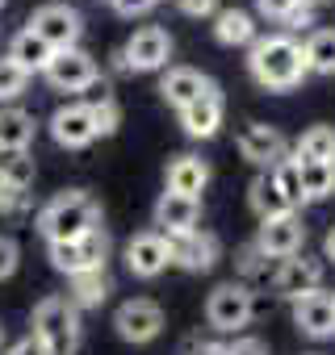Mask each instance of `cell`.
<instances>
[{
  "label": "cell",
  "mask_w": 335,
  "mask_h": 355,
  "mask_svg": "<svg viewBox=\"0 0 335 355\" xmlns=\"http://www.w3.org/2000/svg\"><path fill=\"white\" fill-rule=\"evenodd\" d=\"M0 343H5V326H0Z\"/></svg>",
  "instance_id": "44"
},
{
  "label": "cell",
  "mask_w": 335,
  "mask_h": 355,
  "mask_svg": "<svg viewBox=\"0 0 335 355\" xmlns=\"http://www.w3.org/2000/svg\"><path fill=\"white\" fill-rule=\"evenodd\" d=\"M302 243H306V222L293 214H281L272 222H260V234H256V247L268 255V259H293L302 255Z\"/></svg>",
  "instance_id": "7"
},
{
  "label": "cell",
  "mask_w": 335,
  "mask_h": 355,
  "mask_svg": "<svg viewBox=\"0 0 335 355\" xmlns=\"http://www.w3.org/2000/svg\"><path fill=\"white\" fill-rule=\"evenodd\" d=\"M297 5H306V9H314V5H322V0H297Z\"/></svg>",
  "instance_id": "43"
},
{
  "label": "cell",
  "mask_w": 335,
  "mask_h": 355,
  "mask_svg": "<svg viewBox=\"0 0 335 355\" xmlns=\"http://www.w3.org/2000/svg\"><path fill=\"white\" fill-rule=\"evenodd\" d=\"M168 243H172V263L193 272V276H202L218 263V239L210 230H193L185 239H168Z\"/></svg>",
  "instance_id": "15"
},
{
  "label": "cell",
  "mask_w": 335,
  "mask_h": 355,
  "mask_svg": "<svg viewBox=\"0 0 335 355\" xmlns=\"http://www.w3.org/2000/svg\"><path fill=\"white\" fill-rule=\"evenodd\" d=\"M297 163H335V125H310L293 150Z\"/></svg>",
  "instance_id": "24"
},
{
  "label": "cell",
  "mask_w": 335,
  "mask_h": 355,
  "mask_svg": "<svg viewBox=\"0 0 335 355\" xmlns=\"http://www.w3.org/2000/svg\"><path fill=\"white\" fill-rule=\"evenodd\" d=\"M26 209V193H17L13 184L0 180V214H22Z\"/></svg>",
  "instance_id": "36"
},
{
  "label": "cell",
  "mask_w": 335,
  "mask_h": 355,
  "mask_svg": "<svg viewBox=\"0 0 335 355\" xmlns=\"http://www.w3.org/2000/svg\"><path fill=\"white\" fill-rule=\"evenodd\" d=\"M256 9L268 21H289V13H297L302 5H297V0H256Z\"/></svg>",
  "instance_id": "33"
},
{
  "label": "cell",
  "mask_w": 335,
  "mask_h": 355,
  "mask_svg": "<svg viewBox=\"0 0 335 355\" xmlns=\"http://www.w3.org/2000/svg\"><path fill=\"white\" fill-rule=\"evenodd\" d=\"M235 142H239V155H243L247 163H268V167H272V163L285 155L281 130H272V125H264V121H247Z\"/></svg>",
  "instance_id": "16"
},
{
  "label": "cell",
  "mask_w": 335,
  "mask_h": 355,
  "mask_svg": "<svg viewBox=\"0 0 335 355\" xmlns=\"http://www.w3.org/2000/svg\"><path fill=\"white\" fill-rule=\"evenodd\" d=\"M34 338L47 347V355H76L80 347V313L67 297H42L34 309Z\"/></svg>",
  "instance_id": "3"
},
{
  "label": "cell",
  "mask_w": 335,
  "mask_h": 355,
  "mask_svg": "<svg viewBox=\"0 0 335 355\" xmlns=\"http://www.w3.org/2000/svg\"><path fill=\"white\" fill-rule=\"evenodd\" d=\"M34 134H38L34 113H26V109H17V105H5V109H0V155H5V150H30Z\"/></svg>",
  "instance_id": "21"
},
{
  "label": "cell",
  "mask_w": 335,
  "mask_h": 355,
  "mask_svg": "<svg viewBox=\"0 0 335 355\" xmlns=\"http://www.w3.org/2000/svg\"><path fill=\"white\" fill-rule=\"evenodd\" d=\"M227 355H268V347H264L260 338H252V334H243V338H235V343L227 347Z\"/></svg>",
  "instance_id": "38"
},
{
  "label": "cell",
  "mask_w": 335,
  "mask_h": 355,
  "mask_svg": "<svg viewBox=\"0 0 335 355\" xmlns=\"http://www.w3.org/2000/svg\"><path fill=\"white\" fill-rule=\"evenodd\" d=\"M113 326H117V334H122L126 343H151V338H159V330H163V309H159L155 301H147V297H134V301L117 305Z\"/></svg>",
  "instance_id": "9"
},
{
  "label": "cell",
  "mask_w": 335,
  "mask_h": 355,
  "mask_svg": "<svg viewBox=\"0 0 335 355\" xmlns=\"http://www.w3.org/2000/svg\"><path fill=\"white\" fill-rule=\"evenodd\" d=\"M252 313H256V297H252L247 284H235V280L218 284V288L210 293V301H206V318H210V326L222 330V334L243 330V326L252 322Z\"/></svg>",
  "instance_id": "4"
},
{
  "label": "cell",
  "mask_w": 335,
  "mask_h": 355,
  "mask_svg": "<svg viewBox=\"0 0 335 355\" xmlns=\"http://www.w3.org/2000/svg\"><path fill=\"white\" fill-rule=\"evenodd\" d=\"M335 193V163H302V201H322Z\"/></svg>",
  "instance_id": "27"
},
{
  "label": "cell",
  "mask_w": 335,
  "mask_h": 355,
  "mask_svg": "<svg viewBox=\"0 0 335 355\" xmlns=\"http://www.w3.org/2000/svg\"><path fill=\"white\" fill-rule=\"evenodd\" d=\"M122 59H126L130 71H159V67H168V59H172V38H168V30H159V26H147L126 42Z\"/></svg>",
  "instance_id": "11"
},
{
  "label": "cell",
  "mask_w": 335,
  "mask_h": 355,
  "mask_svg": "<svg viewBox=\"0 0 335 355\" xmlns=\"http://www.w3.org/2000/svg\"><path fill=\"white\" fill-rule=\"evenodd\" d=\"M51 138H55L63 150H80V146H88V142L97 138L88 105H63V109H55V113H51Z\"/></svg>",
  "instance_id": "14"
},
{
  "label": "cell",
  "mask_w": 335,
  "mask_h": 355,
  "mask_svg": "<svg viewBox=\"0 0 335 355\" xmlns=\"http://www.w3.org/2000/svg\"><path fill=\"white\" fill-rule=\"evenodd\" d=\"M88 113H92V130H97V138H109V134L122 125V109H117V101H113L109 88H105L97 101H88Z\"/></svg>",
  "instance_id": "31"
},
{
  "label": "cell",
  "mask_w": 335,
  "mask_h": 355,
  "mask_svg": "<svg viewBox=\"0 0 335 355\" xmlns=\"http://www.w3.org/2000/svg\"><path fill=\"white\" fill-rule=\"evenodd\" d=\"M185 17H218V0H177Z\"/></svg>",
  "instance_id": "37"
},
{
  "label": "cell",
  "mask_w": 335,
  "mask_h": 355,
  "mask_svg": "<svg viewBox=\"0 0 335 355\" xmlns=\"http://www.w3.org/2000/svg\"><path fill=\"white\" fill-rule=\"evenodd\" d=\"M0 5H5V0H0Z\"/></svg>",
  "instance_id": "45"
},
{
  "label": "cell",
  "mask_w": 335,
  "mask_h": 355,
  "mask_svg": "<svg viewBox=\"0 0 335 355\" xmlns=\"http://www.w3.org/2000/svg\"><path fill=\"white\" fill-rule=\"evenodd\" d=\"M214 38L222 46H256V21H252V13H243V9H218Z\"/></svg>",
  "instance_id": "23"
},
{
  "label": "cell",
  "mask_w": 335,
  "mask_h": 355,
  "mask_svg": "<svg viewBox=\"0 0 335 355\" xmlns=\"http://www.w3.org/2000/svg\"><path fill=\"white\" fill-rule=\"evenodd\" d=\"M0 180L13 184L17 193H26L34 184V159H30V150H5V155H0Z\"/></svg>",
  "instance_id": "28"
},
{
  "label": "cell",
  "mask_w": 335,
  "mask_h": 355,
  "mask_svg": "<svg viewBox=\"0 0 335 355\" xmlns=\"http://www.w3.org/2000/svg\"><path fill=\"white\" fill-rule=\"evenodd\" d=\"M322 255L335 263V226H331V230H327V239H322Z\"/></svg>",
  "instance_id": "42"
},
{
  "label": "cell",
  "mask_w": 335,
  "mask_h": 355,
  "mask_svg": "<svg viewBox=\"0 0 335 355\" xmlns=\"http://www.w3.org/2000/svg\"><path fill=\"white\" fill-rule=\"evenodd\" d=\"M5 355H47V347H42L34 334H26V338H17V343L5 351Z\"/></svg>",
  "instance_id": "41"
},
{
  "label": "cell",
  "mask_w": 335,
  "mask_h": 355,
  "mask_svg": "<svg viewBox=\"0 0 335 355\" xmlns=\"http://www.w3.org/2000/svg\"><path fill=\"white\" fill-rule=\"evenodd\" d=\"M264 259H268V255H264V251L252 243V247H243V251H239V272H243V276H260V272L268 268Z\"/></svg>",
  "instance_id": "35"
},
{
  "label": "cell",
  "mask_w": 335,
  "mask_h": 355,
  "mask_svg": "<svg viewBox=\"0 0 335 355\" xmlns=\"http://www.w3.org/2000/svg\"><path fill=\"white\" fill-rule=\"evenodd\" d=\"M268 171H272L277 189L285 193V201H289L293 209H297V205H306V201H302V163H297L293 155H281V159H277Z\"/></svg>",
  "instance_id": "29"
},
{
  "label": "cell",
  "mask_w": 335,
  "mask_h": 355,
  "mask_svg": "<svg viewBox=\"0 0 335 355\" xmlns=\"http://www.w3.org/2000/svg\"><path fill=\"white\" fill-rule=\"evenodd\" d=\"M197 222H202V201H193V197L163 193L155 201V234H163V239H185L197 230Z\"/></svg>",
  "instance_id": "10"
},
{
  "label": "cell",
  "mask_w": 335,
  "mask_h": 355,
  "mask_svg": "<svg viewBox=\"0 0 335 355\" xmlns=\"http://www.w3.org/2000/svg\"><path fill=\"white\" fill-rule=\"evenodd\" d=\"M302 55H306V71L335 76V30H318V34H310V42L302 46Z\"/></svg>",
  "instance_id": "26"
},
{
  "label": "cell",
  "mask_w": 335,
  "mask_h": 355,
  "mask_svg": "<svg viewBox=\"0 0 335 355\" xmlns=\"http://www.w3.org/2000/svg\"><path fill=\"white\" fill-rule=\"evenodd\" d=\"M293 326L310 338H331L335 334V293H310L293 301Z\"/></svg>",
  "instance_id": "13"
},
{
  "label": "cell",
  "mask_w": 335,
  "mask_h": 355,
  "mask_svg": "<svg viewBox=\"0 0 335 355\" xmlns=\"http://www.w3.org/2000/svg\"><path fill=\"white\" fill-rule=\"evenodd\" d=\"M30 30L51 46V51H72V46H80V34H84V17L72 9V5H63V0H51V5H42V9H34V17H30Z\"/></svg>",
  "instance_id": "5"
},
{
  "label": "cell",
  "mask_w": 335,
  "mask_h": 355,
  "mask_svg": "<svg viewBox=\"0 0 335 355\" xmlns=\"http://www.w3.org/2000/svg\"><path fill=\"white\" fill-rule=\"evenodd\" d=\"M272 288L285 297V301H302L310 293L322 288V259L314 255H293V259H281L277 276H272Z\"/></svg>",
  "instance_id": "8"
},
{
  "label": "cell",
  "mask_w": 335,
  "mask_h": 355,
  "mask_svg": "<svg viewBox=\"0 0 335 355\" xmlns=\"http://www.w3.org/2000/svg\"><path fill=\"white\" fill-rule=\"evenodd\" d=\"M17 263H22V251H17V243H13L9 234H0V280H9V276L17 272Z\"/></svg>",
  "instance_id": "34"
},
{
  "label": "cell",
  "mask_w": 335,
  "mask_h": 355,
  "mask_svg": "<svg viewBox=\"0 0 335 355\" xmlns=\"http://www.w3.org/2000/svg\"><path fill=\"white\" fill-rule=\"evenodd\" d=\"M26 84H30V76L9 55H0V101H17L26 92Z\"/></svg>",
  "instance_id": "32"
},
{
  "label": "cell",
  "mask_w": 335,
  "mask_h": 355,
  "mask_svg": "<svg viewBox=\"0 0 335 355\" xmlns=\"http://www.w3.org/2000/svg\"><path fill=\"white\" fill-rule=\"evenodd\" d=\"M9 59L26 71V76H34V71H47L51 67V59H55V51L26 26L22 34H13V42H9Z\"/></svg>",
  "instance_id": "22"
},
{
  "label": "cell",
  "mask_w": 335,
  "mask_h": 355,
  "mask_svg": "<svg viewBox=\"0 0 335 355\" xmlns=\"http://www.w3.org/2000/svg\"><path fill=\"white\" fill-rule=\"evenodd\" d=\"M97 226H101V209H97V201H92L88 193H80V189L59 193V197L47 201L42 214H38V230H42L47 243H76V239H84L88 230H97Z\"/></svg>",
  "instance_id": "2"
},
{
  "label": "cell",
  "mask_w": 335,
  "mask_h": 355,
  "mask_svg": "<svg viewBox=\"0 0 335 355\" xmlns=\"http://www.w3.org/2000/svg\"><path fill=\"white\" fill-rule=\"evenodd\" d=\"M222 113H227V105H222L218 88H210L202 101H193L189 109H181V125H185L189 138H214L218 125H222Z\"/></svg>",
  "instance_id": "19"
},
{
  "label": "cell",
  "mask_w": 335,
  "mask_h": 355,
  "mask_svg": "<svg viewBox=\"0 0 335 355\" xmlns=\"http://www.w3.org/2000/svg\"><path fill=\"white\" fill-rule=\"evenodd\" d=\"M185 355H227V343H202V338H189V343H185Z\"/></svg>",
  "instance_id": "40"
},
{
  "label": "cell",
  "mask_w": 335,
  "mask_h": 355,
  "mask_svg": "<svg viewBox=\"0 0 335 355\" xmlns=\"http://www.w3.org/2000/svg\"><path fill=\"white\" fill-rule=\"evenodd\" d=\"M113 293V284H109V276H105V268H97V272H80V276H72V305L76 309H97L105 297Z\"/></svg>",
  "instance_id": "25"
},
{
  "label": "cell",
  "mask_w": 335,
  "mask_h": 355,
  "mask_svg": "<svg viewBox=\"0 0 335 355\" xmlns=\"http://www.w3.org/2000/svg\"><path fill=\"white\" fill-rule=\"evenodd\" d=\"M210 184V163L197 155H177L168 163V193H181V197H202Z\"/></svg>",
  "instance_id": "18"
},
{
  "label": "cell",
  "mask_w": 335,
  "mask_h": 355,
  "mask_svg": "<svg viewBox=\"0 0 335 355\" xmlns=\"http://www.w3.org/2000/svg\"><path fill=\"white\" fill-rule=\"evenodd\" d=\"M247 205H252V214H256L260 222H272V218H281V214H293V205L285 201V193H281L277 180H272V171H260L256 180L247 184Z\"/></svg>",
  "instance_id": "20"
},
{
  "label": "cell",
  "mask_w": 335,
  "mask_h": 355,
  "mask_svg": "<svg viewBox=\"0 0 335 355\" xmlns=\"http://www.w3.org/2000/svg\"><path fill=\"white\" fill-rule=\"evenodd\" d=\"M42 76L51 80L55 92H84V88L97 84V63H92L88 51L72 46V51H55V59H51V67Z\"/></svg>",
  "instance_id": "6"
},
{
  "label": "cell",
  "mask_w": 335,
  "mask_h": 355,
  "mask_svg": "<svg viewBox=\"0 0 335 355\" xmlns=\"http://www.w3.org/2000/svg\"><path fill=\"white\" fill-rule=\"evenodd\" d=\"M76 251H80V272H97V268H105V259H109V234L97 226V230H88L84 239H76Z\"/></svg>",
  "instance_id": "30"
},
{
  "label": "cell",
  "mask_w": 335,
  "mask_h": 355,
  "mask_svg": "<svg viewBox=\"0 0 335 355\" xmlns=\"http://www.w3.org/2000/svg\"><path fill=\"white\" fill-rule=\"evenodd\" d=\"M168 263H172V243L163 234L147 230V234H134L126 243V268L138 276V280H155Z\"/></svg>",
  "instance_id": "12"
},
{
  "label": "cell",
  "mask_w": 335,
  "mask_h": 355,
  "mask_svg": "<svg viewBox=\"0 0 335 355\" xmlns=\"http://www.w3.org/2000/svg\"><path fill=\"white\" fill-rule=\"evenodd\" d=\"M109 5H113L122 17H142V13L155 5V0H109Z\"/></svg>",
  "instance_id": "39"
},
{
  "label": "cell",
  "mask_w": 335,
  "mask_h": 355,
  "mask_svg": "<svg viewBox=\"0 0 335 355\" xmlns=\"http://www.w3.org/2000/svg\"><path fill=\"white\" fill-rule=\"evenodd\" d=\"M210 88H214V84H210L197 67H168V76H163V84H159L163 101L172 105L177 113H181V109H189L193 101H202Z\"/></svg>",
  "instance_id": "17"
},
{
  "label": "cell",
  "mask_w": 335,
  "mask_h": 355,
  "mask_svg": "<svg viewBox=\"0 0 335 355\" xmlns=\"http://www.w3.org/2000/svg\"><path fill=\"white\" fill-rule=\"evenodd\" d=\"M247 71L260 88L268 92H289L302 84L306 76V55L289 34H272V38H256L252 55H247Z\"/></svg>",
  "instance_id": "1"
}]
</instances>
